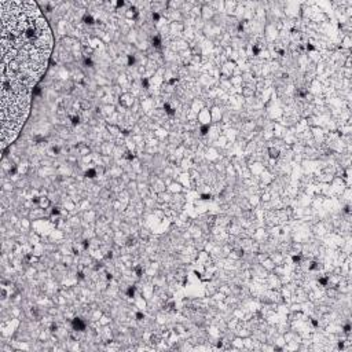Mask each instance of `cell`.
I'll list each match as a JSON object with an SVG mask.
<instances>
[{"instance_id":"1","label":"cell","mask_w":352,"mask_h":352,"mask_svg":"<svg viewBox=\"0 0 352 352\" xmlns=\"http://www.w3.org/2000/svg\"><path fill=\"white\" fill-rule=\"evenodd\" d=\"M1 15V144L22 128L36 84L51 54L48 23L34 3L3 1Z\"/></svg>"}]
</instances>
